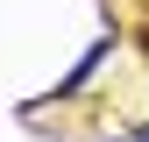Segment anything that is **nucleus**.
Instances as JSON below:
<instances>
[{"instance_id": "nucleus-1", "label": "nucleus", "mask_w": 149, "mask_h": 142, "mask_svg": "<svg viewBox=\"0 0 149 142\" xmlns=\"http://www.w3.org/2000/svg\"><path fill=\"white\" fill-rule=\"evenodd\" d=\"M100 64H107V36H100V43H92L85 57H78V71H71V78H57V100H64V93H78V85H85V78H92Z\"/></svg>"}, {"instance_id": "nucleus-2", "label": "nucleus", "mask_w": 149, "mask_h": 142, "mask_svg": "<svg viewBox=\"0 0 149 142\" xmlns=\"http://www.w3.org/2000/svg\"><path fill=\"white\" fill-rule=\"evenodd\" d=\"M128 142H149V121H142V128H135V135H128Z\"/></svg>"}]
</instances>
